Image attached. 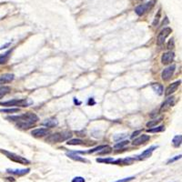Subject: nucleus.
<instances>
[{
  "label": "nucleus",
  "instance_id": "1",
  "mask_svg": "<svg viewBox=\"0 0 182 182\" xmlns=\"http://www.w3.org/2000/svg\"><path fill=\"white\" fill-rule=\"evenodd\" d=\"M9 121L16 123V127L21 129H28L30 128L35 123L38 121V117L35 113L26 112L20 116H12L7 118Z\"/></svg>",
  "mask_w": 182,
  "mask_h": 182
},
{
  "label": "nucleus",
  "instance_id": "2",
  "mask_svg": "<svg viewBox=\"0 0 182 182\" xmlns=\"http://www.w3.org/2000/svg\"><path fill=\"white\" fill-rule=\"evenodd\" d=\"M72 134L69 131H63L59 133H54L52 135H49L47 138V141L49 143H60L62 141L67 140L68 138H71Z\"/></svg>",
  "mask_w": 182,
  "mask_h": 182
},
{
  "label": "nucleus",
  "instance_id": "3",
  "mask_svg": "<svg viewBox=\"0 0 182 182\" xmlns=\"http://www.w3.org/2000/svg\"><path fill=\"white\" fill-rule=\"evenodd\" d=\"M0 151L2 153H4L7 158H9V159H11L14 162H17V163H19L21 165H28V164H30V161L28 159L23 158V157H21L19 155H16L15 153H11V152L6 151V150H2V149H0Z\"/></svg>",
  "mask_w": 182,
  "mask_h": 182
},
{
  "label": "nucleus",
  "instance_id": "4",
  "mask_svg": "<svg viewBox=\"0 0 182 182\" xmlns=\"http://www.w3.org/2000/svg\"><path fill=\"white\" fill-rule=\"evenodd\" d=\"M31 102H28L27 99H12V100H8L6 102H0L1 106H5V107H13V106H17V107H27L29 106Z\"/></svg>",
  "mask_w": 182,
  "mask_h": 182
},
{
  "label": "nucleus",
  "instance_id": "5",
  "mask_svg": "<svg viewBox=\"0 0 182 182\" xmlns=\"http://www.w3.org/2000/svg\"><path fill=\"white\" fill-rule=\"evenodd\" d=\"M154 3H155V0H152V1L147 2L146 4L140 5V6H138V7H137L135 8V12H136L137 15H138V16H142L146 12H147L148 10H150L152 8V7L154 6Z\"/></svg>",
  "mask_w": 182,
  "mask_h": 182
},
{
  "label": "nucleus",
  "instance_id": "6",
  "mask_svg": "<svg viewBox=\"0 0 182 182\" xmlns=\"http://www.w3.org/2000/svg\"><path fill=\"white\" fill-rule=\"evenodd\" d=\"M171 32H172V29L170 27H165L160 31V33L158 36V39H157V44L158 46H161L162 44H164L166 38L170 36Z\"/></svg>",
  "mask_w": 182,
  "mask_h": 182
},
{
  "label": "nucleus",
  "instance_id": "7",
  "mask_svg": "<svg viewBox=\"0 0 182 182\" xmlns=\"http://www.w3.org/2000/svg\"><path fill=\"white\" fill-rule=\"evenodd\" d=\"M158 147V146L156 147V146H152V147H148L147 149H146L144 150L140 155H138V156H136L135 157V160L137 159V160H143V159H146V158H149V157H151V155H152V152L156 149Z\"/></svg>",
  "mask_w": 182,
  "mask_h": 182
},
{
  "label": "nucleus",
  "instance_id": "8",
  "mask_svg": "<svg viewBox=\"0 0 182 182\" xmlns=\"http://www.w3.org/2000/svg\"><path fill=\"white\" fill-rule=\"evenodd\" d=\"M175 70H176V66L175 65H172V66L168 67L167 68H165L163 70V72H162V75H161L162 79L165 80V81L170 80V78H171V77L173 76L174 72H175Z\"/></svg>",
  "mask_w": 182,
  "mask_h": 182
},
{
  "label": "nucleus",
  "instance_id": "9",
  "mask_svg": "<svg viewBox=\"0 0 182 182\" xmlns=\"http://www.w3.org/2000/svg\"><path fill=\"white\" fill-rule=\"evenodd\" d=\"M7 172L12 175H16L18 177L26 175L30 172V169H7Z\"/></svg>",
  "mask_w": 182,
  "mask_h": 182
},
{
  "label": "nucleus",
  "instance_id": "10",
  "mask_svg": "<svg viewBox=\"0 0 182 182\" xmlns=\"http://www.w3.org/2000/svg\"><path fill=\"white\" fill-rule=\"evenodd\" d=\"M174 58H175V54L174 52L172 51H169V52H166L162 55L161 57V62L162 64L164 65H168V64H170L172 61L174 60Z\"/></svg>",
  "mask_w": 182,
  "mask_h": 182
},
{
  "label": "nucleus",
  "instance_id": "11",
  "mask_svg": "<svg viewBox=\"0 0 182 182\" xmlns=\"http://www.w3.org/2000/svg\"><path fill=\"white\" fill-rule=\"evenodd\" d=\"M49 134V130L48 128H36L32 130L31 135L36 137V138H42V137H45L47 135Z\"/></svg>",
  "mask_w": 182,
  "mask_h": 182
},
{
  "label": "nucleus",
  "instance_id": "12",
  "mask_svg": "<svg viewBox=\"0 0 182 182\" xmlns=\"http://www.w3.org/2000/svg\"><path fill=\"white\" fill-rule=\"evenodd\" d=\"M149 139H150V137H149L148 135H141L140 137H138V138H137L136 139H134L132 144H133L134 146L142 145V144L146 143L147 141H148Z\"/></svg>",
  "mask_w": 182,
  "mask_h": 182
},
{
  "label": "nucleus",
  "instance_id": "13",
  "mask_svg": "<svg viewBox=\"0 0 182 182\" xmlns=\"http://www.w3.org/2000/svg\"><path fill=\"white\" fill-rule=\"evenodd\" d=\"M180 83H181V81L179 80V81H176V82H174V83H172L171 85L167 87V89H166L165 95H166V96H170L171 94H173V93L177 90V88L179 87V86H180Z\"/></svg>",
  "mask_w": 182,
  "mask_h": 182
},
{
  "label": "nucleus",
  "instance_id": "14",
  "mask_svg": "<svg viewBox=\"0 0 182 182\" xmlns=\"http://www.w3.org/2000/svg\"><path fill=\"white\" fill-rule=\"evenodd\" d=\"M66 155H67L69 158H71L73 160H76V161H78V162H83V163H87V162H88L86 158L80 157V156L77 155L75 151H70L69 153H67Z\"/></svg>",
  "mask_w": 182,
  "mask_h": 182
},
{
  "label": "nucleus",
  "instance_id": "15",
  "mask_svg": "<svg viewBox=\"0 0 182 182\" xmlns=\"http://www.w3.org/2000/svg\"><path fill=\"white\" fill-rule=\"evenodd\" d=\"M14 80V75L13 74H4L0 76V84H6L9 83Z\"/></svg>",
  "mask_w": 182,
  "mask_h": 182
},
{
  "label": "nucleus",
  "instance_id": "16",
  "mask_svg": "<svg viewBox=\"0 0 182 182\" xmlns=\"http://www.w3.org/2000/svg\"><path fill=\"white\" fill-rule=\"evenodd\" d=\"M174 98H175L174 97H168V98L163 102V104H162V106H161V108H160V111L166 110L168 108L172 107V106L174 105Z\"/></svg>",
  "mask_w": 182,
  "mask_h": 182
},
{
  "label": "nucleus",
  "instance_id": "17",
  "mask_svg": "<svg viewBox=\"0 0 182 182\" xmlns=\"http://www.w3.org/2000/svg\"><path fill=\"white\" fill-rule=\"evenodd\" d=\"M151 87L153 88V90L158 94V95H162L163 94V91H164V88H163V86L159 83H155V84H152Z\"/></svg>",
  "mask_w": 182,
  "mask_h": 182
},
{
  "label": "nucleus",
  "instance_id": "18",
  "mask_svg": "<svg viewBox=\"0 0 182 182\" xmlns=\"http://www.w3.org/2000/svg\"><path fill=\"white\" fill-rule=\"evenodd\" d=\"M181 139H182L181 135H177V136H175V137L173 138V139H172V144H173V146H174L175 147H179L181 145Z\"/></svg>",
  "mask_w": 182,
  "mask_h": 182
},
{
  "label": "nucleus",
  "instance_id": "19",
  "mask_svg": "<svg viewBox=\"0 0 182 182\" xmlns=\"http://www.w3.org/2000/svg\"><path fill=\"white\" fill-rule=\"evenodd\" d=\"M10 54H11V50L7 51V53H5L4 55H2L0 57V64H6L8 61V59H9Z\"/></svg>",
  "mask_w": 182,
  "mask_h": 182
},
{
  "label": "nucleus",
  "instance_id": "20",
  "mask_svg": "<svg viewBox=\"0 0 182 182\" xmlns=\"http://www.w3.org/2000/svg\"><path fill=\"white\" fill-rule=\"evenodd\" d=\"M42 125L46 126L47 128H53L58 125V121L56 119H47L46 121L42 123Z\"/></svg>",
  "mask_w": 182,
  "mask_h": 182
},
{
  "label": "nucleus",
  "instance_id": "21",
  "mask_svg": "<svg viewBox=\"0 0 182 182\" xmlns=\"http://www.w3.org/2000/svg\"><path fill=\"white\" fill-rule=\"evenodd\" d=\"M10 87L9 86H0V98H2L3 97H5L7 94H8L10 92Z\"/></svg>",
  "mask_w": 182,
  "mask_h": 182
},
{
  "label": "nucleus",
  "instance_id": "22",
  "mask_svg": "<svg viewBox=\"0 0 182 182\" xmlns=\"http://www.w3.org/2000/svg\"><path fill=\"white\" fill-rule=\"evenodd\" d=\"M113 158H97V162L98 163H106V164H112L114 162Z\"/></svg>",
  "mask_w": 182,
  "mask_h": 182
},
{
  "label": "nucleus",
  "instance_id": "23",
  "mask_svg": "<svg viewBox=\"0 0 182 182\" xmlns=\"http://www.w3.org/2000/svg\"><path fill=\"white\" fill-rule=\"evenodd\" d=\"M67 144L68 145H83L84 144V142H83V140H81V139H77V138H75V139H71V140H68V142H67Z\"/></svg>",
  "mask_w": 182,
  "mask_h": 182
},
{
  "label": "nucleus",
  "instance_id": "24",
  "mask_svg": "<svg viewBox=\"0 0 182 182\" xmlns=\"http://www.w3.org/2000/svg\"><path fill=\"white\" fill-rule=\"evenodd\" d=\"M162 120V119H154V120H151V121L147 122V128H154L155 126H157L158 123H160Z\"/></svg>",
  "mask_w": 182,
  "mask_h": 182
},
{
  "label": "nucleus",
  "instance_id": "25",
  "mask_svg": "<svg viewBox=\"0 0 182 182\" xmlns=\"http://www.w3.org/2000/svg\"><path fill=\"white\" fill-rule=\"evenodd\" d=\"M165 129V127L164 126H159L157 128H149L147 129V132H150V133H155V132H161Z\"/></svg>",
  "mask_w": 182,
  "mask_h": 182
},
{
  "label": "nucleus",
  "instance_id": "26",
  "mask_svg": "<svg viewBox=\"0 0 182 182\" xmlns=\"http://www.w3.org/2000/svg\"><path fill=\"white\" fill-rule=\"evenodd\" d=\"M19 110H20L19 109H0V112H3V113H8V114H12V113H16V112H18Z\"/></svg>",
  "mask_w": 182,
  "mask_h": 182
},
{
  "label": "nucleus",
  "instance_id": "27",
  "mask_svg": "<svg viewBox=\"0 0 182 182\" xmlns=\"http://www.w3.org/2000/svg\"><path fill=\"white\" fill-rule=\"evenodd\" d=\"M129 143V141L128 140H123V141H121V142H119L118 144H116V145L114 146V147L116 148V149H118V148H121V147H123L124 146L128 145Z\"/></svg>",
  "mask_w": 182,
  "mask_h": 182
},
{
  "label": "nucleus",
  "instance_id": "28",
  "mask_svg": "<svg viewBox=\"0 0 182 182\" xmlns=\"http://www.w3.org/2000/svg\"><path fill=\"white\" fill-rule=\"evenodd\" d=\"M111 152V147H109V146H106L103 149H101L98 153L100 154V155H103V154H109Z\"/></svg>",
  "mask_w": 182,
  "mask_h": 182
},
{
  "label": "nucleus",
  "instance_id": "29",
  "mask_svg": "<svg viewBox=\"0 0 182 182\" xmlns=\"http://www.w3.org/2000/svg\"><path fill=\"white\" fill-rule=\"evenodd\" d=\"M105 147H106V145L98 146V147H95V148H93V149H90V150L88 151V153H95V152H99V151H100L101 149H103Z\"/></svg>",
  "mask_w": 182,
  "mask_h": 182
},
{
  "label": "nucleus",
  "instance_id": "30",
  "mask_svg": "<svg viewBox=\"0 0 182 182\" xmlns=\"http://www.w3.org/2000/svg\"><path fill=\"white\" fill-rule=\"evenodd\" d=\"M135 180V177L132 176V177H128V178H124V179H121V180H117V181L115 182H129L131 181V180Z\"/></svg>",
  "mask_w": 182,
  "mask_h": 182
},
{
  "label": "nucleus",
  "instance_id": "31",
  "mask_svg": "<svg viewBox=\"0 0 182 182\" xmlns=\"http://www.w3.org/2000/svg\"><path fill=\"white\" fill-rule=\"evenodd\" d=\"M71 182H86V180L83 177H75Z\"/></svg>",
  "mask_w": 182,
  "mask_h": 182
},
{
  "label": "nucleus",
  "instance_id": "32",
  "mask_svg": "<svg viewBox=\"0 0 182 182\" xmlns=\"http://www.w3.org/2000/svg\"><path fill=\"white\" fill-rule=\"evenodd\" d=\"M181 158V155H179V156H176L175 158H170V160L167 162V164H170V163H173V162H175V161H177L178 159H180Z\"/></svg>",
  "mask_w": 182,
  "mask_h": 182
},
{
  "label": "nucleus",
  "instance_id": "33",
  "mask_svg": "<svg viewBox=\"0 0 182 182\" xmlns=\"http://www.w3.org/2000/svg\"><path fill=\"white\" fill-rule=\"evenodd\" d=\"M126 134H120V135H119V136H115L114 137V139L116 140V141H119V139H122V138H126Z\"/></svg>",
  "mask_w": 182,
  "mask_h": 182
},
{
  "label": "nucleus",
  "instance_id": "34",
  "mask_svg": "<svg viewBox=\"0 0 182 182\" xmlns=\"http://www.w3.org/2000/svg\"><path fill=\"white\" fill-rule=\"evenodd\" d=\"M159 17H160V10L158 11V16H156V18H155V21H154V23H153V25H154V26H156V24H158V20H159Z\"/></svg>",
  "mask_w": 182,
  "mask_h": 182
},
{
  "label": "nucleus",
  "instance_id": "35",
  "mask_svg": "<svg viewBox=\"0 0 182 182\" xmlns=\"http://www.w3.org/2000/svg\"><path fill=\"white\" fill-rule=\"evenodd\" d=\"M174 47V42H173V40L172 39H170V41L169 42V45H168V49H172Z\"/></svg>",
  "mask_w": 182,
  "mask_h": 182
},
{
  "label": "nucleus",
  "instance_id": "36",
  "mask_svg": "<svg viewBox=\"0 0 182 182\" xmlns=\"http://www.w3.org/2000/svg\"><path fill=\"white\" fill-rule=\"evenodd\" d=\"M140 132H141L140 130H138V131H135V132H133V134L131 135V138H134L135 137H137L138 134H140Z\"/></svg>",
  "mask_w": 182,
  "mask_h": 182
},
{
  "label": "nucleus",
  "instance_id": "37",
  "mask_svg": "<svg viewBox=\"0 0 182 182\" xmlns=\"http://www.w3.org/2000/svg\"><path fill=\"white\" fill-rule=\"evenodd\" d=\"M94 104H95V101H94L93 97H90L88 99V105H94Z\"/></svg>",
  "mask_w": 182,
  "mask_h": 182
},
{
  "label": "nucleus",
  "instance_id": "38",
  "mask_svg": "<svg viewBox=\"0 0 182 182\" xmlns=\"http://www.w3.org/2000/svg\"><path fill=\"white\" fill-rule=\"evenodd\" d=\"M10 44H11V43H10V42H9V43H7V44H6V45H4V46H2V47H1V48H0V50H1V49H7V47H8V46H9V45H10Z\"/></svg>",
  "mask_w": 182,
  "mask_h": 182
},
{
  "label": "nucleus",
  "instance_id": "39",
  "mask_svg": "<svg viewBox=\"0 0 182 182\" xmlns=\"http://www.w3.org/2000/svg\"><path fill=\"white\" fill-rule=\"evenodd\" d=\"M74 102H75L76 104H78V105H80V104H81V102H79V101H77V100H76V98L74 99Z\"/></svg>",
  "mask_w": 182,
  "mask_h": 182
}]
</instances>
